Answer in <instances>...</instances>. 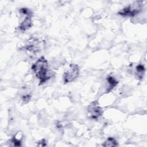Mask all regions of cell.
Wrapping results in <instances>:
<instances>
[{"label": "cell", "instance_id": "cell-1", "mask_svg": "<svg viewBox=\"0 0 147 147\" xmlns=\"http://www.w3.org/2000/svg\"><path fill=\"white\" fill-rule=\"evenodd\" d=\"M32 70L39 80V85L44 83L50 78L48 74V63L43 56L38 59L32 64Z\"/></svg>", "mask_w": 147, "mask_h": 147}, {"label": "cell", "instance_id": "cell-2", "mask_svg": "<svg viewBox=\"0 0 147 147\" xmlns=\"http://www.w3.org/2000/svg\"><path fill=\"white\" fill-rule=\"evenodd\" d=\"M143 6V1H135L119 10L118 12V14L123 17H134L141 11Z\"/></svg>", "mask_w": 147, "mask_h": 147}, {"label": "cell", "instance_id": "cell-3", "mask_svg": "<svg viewBox=\"0 0 147 147\" xmlns=\"http://www.w3.org/2000/svg\"><path fill=\"white\" fill-rule=\"evenodd\" d=\"M19 12L21 15L24 16V17L19 25L18 28L20 30L24 32L30 29L32 26L33 13L29 9L26 7L20 9Z\"/></svg>", "mask_w": 147, "mask_h": 147}, {"label": "cell", "instance_id": "cell-4", "mask_svg": "<svg viewBox=\"0 0 147 147\" xmlns=\"http://www.w3.org/2000/svg\"><path fill=\"white\" fill-rule=\"evenodd\" d=\"M79 66L76 64H71L69 68L65 71L63 76V82L64 84L73 82L79 74Z\"/></svg>", "mask_w": 147, "mask_h": 147}, {"label": "cell", "instance_id": "cell-5", "mask_svg": "<svg viewBox=\"0 0 147 147\" xmlns=\"http://www.w3.org/2000/svg\"><path fill=\"white\" fill-rule=\"evenodd\" d=\"M103 114V110L99 106L97 100L92 102L87 107V114L88 118L92 119H98Z\"/></svg>", "mask_w": 147, "mask_h": 147}, {"label": "cell", "instance_id": "cell-6", "mask_svg": "<svg viewBox=\"0 0 147 147\" xmlns=\"http://www.w3.org/2000/svg\"><path fill=\"white\" fill-rule=\"evenodd\" d=\"M41 45L42 42L38 39L36 38H30L27 41L24 48L27 51L30 53H37L40 51L41 49Z\"/></svg>", "mask_w": 147, "mask_h": 147}, {"label": "cell", "instance_id": "cell-7", "mask_svg": "<svg viewBox=\"0 0 147 147\" xmlns=\"http://www.w3.org/2000/svg\"><path fill=\"white\" fill-rule=\"evenodd\" d=\"M107 82L109 84V86L107 88V92H110L112 89L114 88V87H115L117 84H118V82L117 81V80L112 76L109 75L107 78H106Z\"/></svg>", "mask_w": 147, "mask_h": 147}, {"label": "cell", "instance_id": "cell-8", "mask_svg": "<svg viewBox=\"0 0 147 147\" xmlns=\"http://www.w3.org/2000/svg\"><path fill=\"white\" fill-rule=\"evenodd\" d=\"M145 72V68L144 65L140 64L136 66V75L137 79H142L144 77Z\"/></svg>", "mask_w": 147, "mask_h": 147}, {"label": "cell", "instance_id": "cell-9", "mask_svg": "<svg viewBox=\"0 0 147 147\" xmlns=\"http://www.w3.org/2000/svg\"><path fill=\"white\" fill-rule=\"evenodd\" d=\"M103 146H118V142L116 141V140L112 137H108L106 141L103 143V144L102 145Z\"/></svg>", "mask_w": 147, "mask_h": 147}, {"label": "cell", "instance_id": "cell-10", "mask_svg": "<svg viewBox=\"0 0 147 147\" xmlns=\"http://www.w3.org/2000/svg\"><path fill=\"white\" fill-rule=\"evenodd\" d=\"M10 146H20L21 145V138H19L17 137V134L14 136L10 140Z\"/></svg>", "mask_w": 147, "mask_h": 147}, {"label": "cell", "instance_id": "cell-11", "mask_svg": "<svg viewBox=\"0 0 147 147\" xmlns=\"http://www.w3.org/2000/svg\"><path fill=\"white\" fill-rule=\"evenodd\" d=\"M30 98H31V96H30V95L26 94V95H23V96H22V100L24 102H28L30 100Z\"/></svg>", "mask_w": 147, "mask_h": 147}, {"label": "cell", "instance_id": "cell-12", "mask_svg": "<svg viewBox=\"0 0 147 147\" xmlns=\"http://www.w3.org/2000/svg\"><path fill=\"white\" fill-rule=\"evenodd\" d=\"M38 146H45L47 145L46 141L44 139H42L38 142V144L37 145Z\"/></svg>", "mask_w": 147, "mask_h": 147}]
</instances>
